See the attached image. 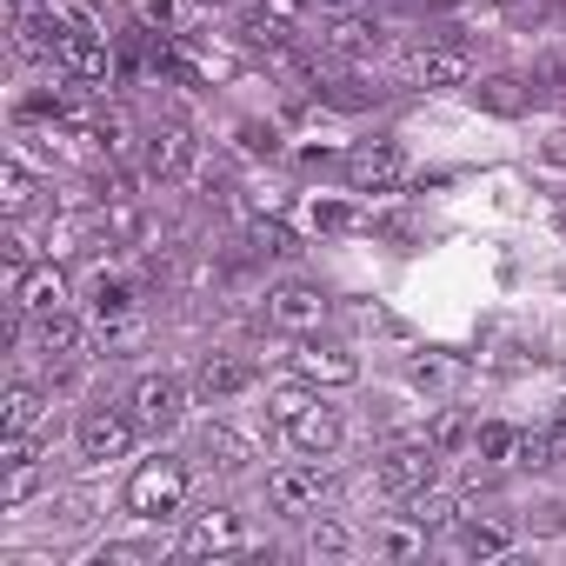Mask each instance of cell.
Wrapping results in <instances>:
<instances>
[{
  "mask_svg": "<svg viewBox=\"0 0 566 566\" xmlns=\"http://www.w3.org/2000/svg\"><path fill=\"white\" fill-rule=\"evenodd\" d=\"M180 506H187V460H180V453L140 460L134 480H127V513H134V520H167V513H180Z\"/></svg>",
  "mask_w": 566,
  "mask_h": 566,
  "instance_id": "6da1fadb",
  "label": "cell"
},
{
  "mask_svg": "<svg viewBox=\"0 0 566 566\" xmlns=\"http://www.w3.org/2000/svg\"><path fill=\"white\" fill-rule=\"evenodd\" d=\"M41 54L61 61L74 81H114V41L81 34V28H61V21H48V14H41Z\"/></svg>",
  "mask_w": 566,
  "mask_h": 566,
  "instance_id": "7a4b0ae2",
  "label": "cell"
},
{
  "mask_svg": "<svg viewBox=\"0 0 566 566\" xmlns=\"http://www.w3.org/2000/svg\"><path fill=\"white\" fill-rule=\"evenodd\" d=\"M440 447L433 440H400V447H387L380 453V467H374V486L387 493V500H407V493H420V486H433L440 480Z\"/></svg>",
  "mask_w": 566,
  "mask_h": 566,
  "instance_id": "3957f363",
  "label": "cell"
},
{
  "mask_svg": "<svg viewBox=\"0 0 566 566\" xmlns=\"http://www.w3.org/2000/svg\"><path fill=\"white\" fill-rule=\"evenodd\" d=\"M127 413H134L140 433H167V427H180V413H187V387H180L174 374H147V380H134V394H127Z\"/></svg>",
  "mask_w": 566,
  "mask_h": 566,
  "instance_id": "277c9868",
  "label": "cell"
},
{
  "mask_svg": "<svg viewBox=\"0 0 566 566\" xmlns=\"http://www.w3.org/2000/svg\"><path fill=\"white\" fill-rule=\"evenodd\" d=\"M400 180H407V154L394 140H367V147L347 154V187L354 193H394Z\"/></svg>",
  "mask_w": 566,
  "mask_h": 566,
  "instance_id": "5b68a950",
  "label": "cell"
},
{
  "mask_svg": "<svg viewBox=\"0 0 566 566\" xmlns=\"http://www.w3.org/2000/svg\"><path fill=\"white\" fill-rule=\"evenodd\" d=\"M134 413L127 407H87L81 413V460H127L134 447Z\"/></svg>",
  "mask_w": 566,
  "mask_h": 566,
  "instance_id": "8992f818",
  "label": "cell"
},
{
  "mask_svg": "<svg viewBox=\"0 0 566 566\" xmlns=\"http://www.w3.org/2000/svg\"><path fill=\"white\" fill-rule=\"evenodd\" d=\"M321 321H327V294L307 287V280H287V287L266 294V327H280V334H314Z\"/></svg>",
  "mask_w": 566,
  "mask_h": 566,
  "instance_id": "52a82bcc",
  "label": "cell"
},
{
  "mask_svg": "<svg viewBox=\"0 0 566 566\" xmlns=\"http://www.w3.org/2000/svg\"><path fill=\"white\" fill-rule=\"evenodd\" d=\"M180 546H187L193 559H227V553H240V513H233V506H207V513H193Z\"/></svg>",
  "mask_w": 566,
  "mask_h": 566,
  "instance_id": "ba28073f",
  "label": "cell"
},
{
  "mask_svg": "<svg viewBox=\"0 0 566 566\" xmlns=\"http://www.w3.org/2000/svg\"><path fill=\"white\" fill-rule=\"evenodd\" d=\"M287 440H294L307 460H327V453L347 440V427H340V413H334L327 400H314V407H301V413L287 420Z\"/></svg>",
  "mask_w": 566,
  "mask_h": 566,
  "instance_id": "9c48e42d",
  "label": "cell"
},
{
  "mask_svg": "<svg viewBox=\"0 0 566 566\" xmlns=\"http://www.w3.org/2000/svg\"><path fill=\"white\" fill-rule=\"evenodd\" d=\"M266 500H273L280 513H314V506L327 500V473H321V467H280V473L266 480Z\"/></svg>",
  "mask_w": 566,
  "mask_h": 566,
  "instance_id": "30bf717a",
  "label": "cell"
},
{
  "mask_svg": "<svg viewBox=\"0 0 566 566\" xmlns=\"http://www.w3.org/2000/svg\"><path fill=\"white\" fill-rule=\"evenodd\" d=\"M467 74H473L467 48H447V41H440V48H413V54H407V81H413V87H460Z\"/></svg>",
  "mask_w": 566,
  "mask_h": 566,
  "instance_id": "8fae6325",
  "label": "cell"
},
{
  "mask_svg": "<svg viewBox=\"0 0 566 566\" xmlns=\"http://www.w3.org/2000/svg\"><path fill=\"white\" fill-rule=\"evenodd\" d=\"M61 301H67V280H61V266L48 260V266H21L14 273V307L21 314H61Z\"/></svg>",
  "mask_w": 566,
  "mask_h": 566,
  "instance_id": "7c38bea8",
  "label": "cell"
},
{
  "mask_svg": "<svg viewBox=\"0 0 566 566\" xmlns=\"http://www.w3.org/2000/svg\"><path fill=\"white\" fill-rule=\"evenodd\" d=\"M147 174H154V180H187V174H193V134L174 127V120L154 127V134H147Z\"/></svg>",
  "mask_w": 566,
  "mask_h": 566,
  "instance_id": "4fadbf2b",
  "label": "cell"
},
{
  "mask_svg": "<svg viewBox=\"0 0 566 566\" xmlns=\"http://www.w3.org/2000/svg\"><path fill=\"white\" fill-rule=\"evenodd\" d=\"M294 367H301V380H314V387H354V380H360V360H354L347 347H321V340H307V347L294 354Z\"/></svg>",
  "mask_w": 566,
  "mask_h": 566,
  "instance_id": "5bb4252c",
  "label": "cell"
},
{
  "mask_svg": "<svg viewBox=\"0 0 566 566\" xmlns=\"http://www.w3.org/2000/svg\"><path fill=\"white\" fill-rule=\"evenodd\" d=\"M253 387V367L240 360V354H207L200 367H193V394L200 400H233V394H247Z\"/></svg>",
  "mask_w": 566,
  "mask_h": 566,
  "instance_id": "9a60e30c",
  "label": "cell"
},
{
  "mask_svg": "<svg viewBox=\"0 0 566 566\" xmlns=\"http://www.w3.org/2000/svg\"><path fill=\"white\" fill-rule=\"evenodd\" d=\"M34 340H41V354H48L54 367H74V360L87 354V327H81L74 314H41V321H34Z\"/></svg>",
  "mask_w": 566,
  "mask_h": 566,
  "instance_id": "2e32d148",
  "label": "cell"
},
{
  "mask_svg": "<svg viewBox=\"0 0 566 566\" xmlns=\"http://www.w3.org/2000/svg\"><path fill=\"white\" fill-rule=\"evenodd\" d=\"M200 460H207V467H220V473H247V467H253V440H247L240 427L213 420V427L200 433Z\"/></svg>",
  "mask_w": 566,
  "mask_h": 566,
  "instance_id": "e0dca14e",
  "label": "cell"
},
{
  "mask_svg": "<svg viewBox=\"0 0 566 566\" xmlns=\"http://www.w3.org/2000/svg\"><path fill=\"white\" fill-rule=\"evenodd\" d=\"M87 307H94V321H127V314H140V294H134V280H120V273H94Z\"/></svg>",
  "mask_w": 566,
  "mask_h": 566,
  "instance_id": "ac0fdd59",
  "label": "cell"
},
{
  "mask_svg": "<svg viewBox=\"0 0 566 566\" xmlns=\"http://www.w3.org/2000/svg\"><path fill=\"white\" fill-rule=\"evenodd\" d=\"M41 413H48V394L28 387V380H14L8 394H0V427H8V433H34Z\"/></svg>",
  "mask_w": 566,
  "mask_h": 566,
  "instance_id": "d6986e66",
  "label": "cell"
},
{
  "mask_svg": "<svg viewBox=\"0 0 566 566\" xmlns=\"http://www.w3.org/2000/svg\"><path fill=\"white\" fill-rule=\"evenodd\" d=\"M520 440H526V427H506V420L473 427V453H480L486 467H520Z\"/></svg>",
  "mask_w": 566,
  "mask_h": 566,
  "instance_id": "ffe728a7",
  "label": "cell"
},
{
  "mask_svg": "<svg viewBox=\"0 0 566 566\" xmlns=\"http://www.w3.org/2000/svg\"><path fill=\"white\" fill-rule=\"evenodd\" d=\"M0 467H8V486H0V506H28L41 493V453H0Z\"/></svg>",
  "mask_w": 566,
  "mask_h": 566,
  "instance_id": "44dd1931",
  "label": "cell"
},
{
  "mask_svg": "<svg viewBox=\"0 0 566 566\" xmlns=\"http://www.w3.org/2000/svg\"><path fill=\"white\" fill-rule=\"evenodd\" d=\"M473 107H486V114L513 120V114H526V87H520L513 74H486V81L473 87Z\"/></svg>",
  "mask_w": 566,
  "mask_h": 566,
  "instance_id": "7402d4cb",
  "label": "cell"
},
{
  "mask_svg": "<svg viewBox=\"0 0 566 566\" xmlns=\"http://www.w3.org/2000/svg\"><path fill=\"white\" fill-rule=\"evenodd\" d=\"M41 14H48V21H61V28H81V34H101V41H114V34H107V14L94 8V0H48Z\"/></svg>",
  "mask_w": 566,
  "mask_h": 566,
  "instance_id": "603a6c76",
  "label": "cell"
},
{
  "mask_svg": "<svg viewBox=\"0 0 566 566\" xmlns=\"http://www.w3.org/2000/svg\"><path fill=\"white\" fill-rule=\"evenodd\" d=\"M400 520H413V526L440 533V526L453 520V500H447V493H433V486H420V493H407V500H400Z\"/></svg>",
  "mask_w": 566,
  "mask_h": 566,
  "instance_id": "cb8c5ba5",
  "label": "cell"
},
{
  "mask_svg": "<svg viewBox=\"0 0 566 566\" xmlns=\"http://www.w3.org/2000/svg\"><path fill=\"white\" fill-rule=\"evenodd\" d=\"M506 546H513V533L493 526V520H467V526H460V553H467V559H500Z\"/></svg>",
  "mask_w": 566,
  "mask_h": 566,
  "instance_id": "d4e9b609",
  "label": "cell"
},
{
  "mask_svg": "<svg viewBox=\"0 0 566 566\" xmlns=\"http://www.w3.org/2000/svg\"><path fill=\"white\" fill-rule=\"evenodd\" d=\"M427 440H433L440 453H460V447H473V420H467L460 407H440L433 427H427Z\"/></svg>",
  "mask_w": 566,
  "mask_h": 566,
  "instance_id": "484cf974",
  "label": "cell"
},
{
  "mask_svg": "<svg viewBox=\"0 0 566 566\" xmlns=\"http://www.w3.org/2000/svg\"><path fill=\"white\" fill-rule=\"evenodd\" d=\"M374 34H380L374 21H360V14H340V21L327 28V48H334V54H367V48H374Z\"/></svg>",
  "mask_w": 566,
  "mask_h": 566,
  "instance_id": "4316f807",
  "label": "cell"
},
{
  "mask_svg": "<svg viewBox=\"0 0 566 566\" xmlns=\"http://www.w3.org/2000/svg\"><path fill=\"white\" fill-rule=\"evenodd\" d=\"M0 207H8V213H28V207H34V174H28L21 160L0 167Z\"/></svg>",
  "mask_w": 566,
  "mask_h": 566,
  "instance_id": "83f0119b",
  "label": "cell"
},
{
  "mask_svg": "<svg viewBox=\"0 0 566 566\" xmlns=\"http://www.w3.org/2000/svg\"><path fill=\"white\" fill-rule=\"evenodd\" d=\"M307 553H314V559H347V553H354V533H347L340 520H321V526L307 533Z\"/></svg>",
  "mask_w": 566,
  "mask_h": 566,
  "instance_id": "f1b7e54d",
  "label": "cell"
},
{
  "mask_svg": "<svg viewBox=\"0 0 566 566\" xmlns=\"http://www.w3.org/2000/svg\"><path fill=\"white\" fill-rule=\"evenodd\" d=\"M420 546H427V526H413V520L374 539V553H387V559H407V553H420Z\"/></svg>",
  "mask_w": 566,
  "mask_h": 566,
  "instance_id": "f546056e",
  "label": "cell"
},
{
  "mask_svg": "<svg viewBox=\"0 0 566 566\" xmlns=\"http://www.w3.org/2000/svg\"><path fill=\"white\" fill-rule=\"evenodd\" d=\"M94 566H160V546H127V539H114V546L94 553Z\"/></svg>",
  "mask_w": 566,
  "mask_h": 566,
  "instance_id": "4dcf8cb0",
  "label": "cell"
},
{
  "mask_svg": "<svg viewBox=\"0 0 566 566\" xmlns=\"http://www.w3.org/2000/svg\"><path fill=\"white\" fill-rule=\"evenodd\" d=\"M247 34H253L260 48H287V41H294V21H287V14H247Z\"/></svg>",
  "mask_w": 566,
  "mask_h": 566,
  "instance_id": "1f68e13d",
  "label": "cell"
},
{
  "mask_svg": "<svg viewBox=\"0 0 566 566\" xmlns=\"http://www.w3.org/2000/svg\"><path fill=\"white\" fill-rule=\"evenodd\" d=\"M314 400H321L314 387H280V394H273V420H280V427H287V420H294L301 407H314Z\"/></svg>",
  "mask_w": 566,
  "mask_h": 566,
  "instance_id": "d6a6232c",
  "label": "cell"
},
{
  "mask_svg": "<svg viewBox=\"0 0 566 566\" xmlns=\"http://www.w3.org/2000/svg\"><path fill=\"white\" fill-rule=\"evenodd\" d=\"M240 140H247V154H273V147H280V134H273V127H260V120H247V127H240Z\"/></svg>",
  "mask_w": 566,
  "mask_h": 566,
  "instance_id": "836d02e7",
  "label": "cell"
},
{
  "mask_svg": "<svg viewBox=\"0 0 566 566\" xmlns=\"http://www.w3.org/2000/svg\"><path fill=\"white\" fill-rule=\"evenodd\" d=\"M314 220H321V227H327V233H347V227H354V207H321V213H314Z\"/></svg>",
  "mask_w": 566,
  "mask_h": 566,
  "instance_id": "e575fe53",
  "label": "cell"
},
{
  "mask_svg": "<svg viewBox=\"0 0 566 566\" xmlns=\"http://www.w3.org/2000/svg\"><path fill=\"white\" fill-rule=\"evenodd\" d=\"M539 154H546V160H559V167H566V120H559V127H546V140H539Z\"/></svg>",
  "mask_w": 566,
  "mask_h": 566,
  "instance_id": "d590c367",
  "label": "cell"
},
{
  "mask_svg": "<svg viewBox=\"0 0 566 566\" xmlns=\"http://www.w3.org/2000/svg\"><path fill=\"white\" fill-rule=\"evenodd\" d=\"M327 8H360V0H327Z\"/></svg>",
  "mask_w": 566,
  "mask_h": 566,
  "instance_id": "8d00e7d4",
  "label": "cell"
},
{
  "mask_svg": "<svg viewBox=\"0 0 566 566\" xmlns=\"http://www.w3.org/2000/svg\"><path fill=\"white\" fill-rule=\"evenodd\" d=\"M559 227H566V213H559Z\"/></svg>",
  "mask_w": 566,
  "mask_h": 566,
  "instance_id": "74e56055",
  "label": "cell"
}]
</instances>
